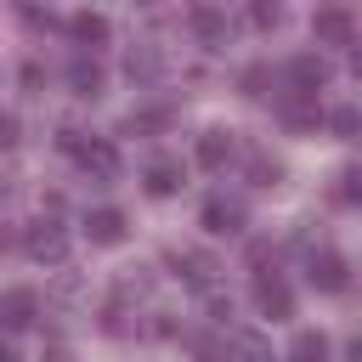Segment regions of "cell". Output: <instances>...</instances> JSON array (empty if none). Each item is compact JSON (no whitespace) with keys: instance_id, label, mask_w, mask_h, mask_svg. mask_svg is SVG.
<instances>
[{"instance_id":"cell-1","label":"cell","mask_w":362,"mask_h":362,"mask_svg":"<svg viewBox=\"0 0 362 362\" xmlns=\"http://www.w3.org/2000/svg\"><path fill=\"white\" fill-rule=\"evenodd\" d=\"M23 249H28L34 260H51V266H57V260L68 255V232H62L57 221H34L28 238H23Z\"/></svg>"},{"instance_id":"cell-2","label":"cell","mask_w":362,"mask_h":362,"mask_svg":"<svg viewBox=\"0 0 362 362\" xmlns=\"http://www.w3.org/2000/svg\"><path fill=\"white\" fill-rule=\"evenodd\" d=\"M62 147H74V153H79V164H85L90 175H102V181H107V175H119V153H113L107 141H79V136L68 130V136H62Z\"/></svg>"},{"instance_id":"cell-3","label":"cell","mask_w":362,"mask_h":362,"mask_svg":"<svg viewBox=\"0 0 362 362\" xmlns=\"http://www.w3.org/2000/svg\"><path fill=\"white\" fill-rule=\"evenodd\" d=\"M311 34H317V40H328V45H351V40H356V23H351V11L322 6V11L311 17Z\"/></svg>"},{"instance_id":"cell-4","label":"cell","mask_w":362,"mask_h":362,"mask_svg":"<svg viewBox=\"0 0 362 362\" xmlns=\"http://www.w3.org/2000/svg\"><path fill=\"white\" fill-rule=\"evenodd\" d=\"M311 283L322 288V294H339L351 277H345V255H334V249H322V255H311Z\"/></svg>"},{"instance_id":"cell-5","label":"cell","mask_w":362,"mask_h":362,"mask_svg":"<svg viewBox=\"0 0 362 362\" xmlns=\"http://www.w3.org/2000/svg\"><path fill=\"white\" fill-rule=\"evenodd\" d=\"M34 311H40L34 288H11V294H0V322H6V328H28Z\"/></svg>"},{"instance_id":"cell-6","label":"cell","mask_w":362,"mask_h":362,"mask_svg":"<svg viewBox=\"0 0 362 362\" xmlns=\"http://www.w3.org/2000/svg\"><path fill=\"white\" fill-rule=\"evenodd\" d=\"M204 226H209V232H226V238H232V232H243V204L209 198V204H204Z\"/></svg>"},{"instance_id":"cell-7","label":"cell","mask_w":362,"mask_h":362,"mask_svg":"<svg viewBox=\"0 0 362 362\" xmlns=\"http://www.w3.org/2000/svg\"><path fill=\"white\" fill-rule=\"evenodd\" d=\"M255 305H260V311H266V317H272V322H277V317H288V311H294V300H288V288H283V283H277V277H260V283H255Z\"/></svg>"},{"instance_id":"cell-8","label":"cell","mask_w":362,"mask_h":362,"mask_svg":"<svg viewBox=\"0 0 362 362\" xmlns=\"http://www.w3.org/2000/svg\"><path fill=\"white\" fill-rule=\"evenodd\" d=\"M85 232H90V243H119L124 238V215L119 209H90L85 215Z\"/></svg>"},{"instance_id":"cell-9","label":"cell","mask_w":362,"mask_h":362,"mask_svg":"<svg viewBox=\"0 0 362 362\" xmlns=\"http://www.w3.org/2000/svg\"><path fill=\"white\" fill-rule=\"evenodd\" d=\"M175 187H181V164H175V158H153V164H147V192H153V198H170Z\"/></svg>"},{"instance_id":"cell-10","label":"cell","mask_w":362,"mask_h":362,"mask_svg":"<svg viewBox=\"0 0 362 362\" xmlns=\"http://www.w3.org/2000/svg\"><path fill=\"white\" fill-rule=\"evenodd\" d=\"M226 345H232V356H238V362H272V345H266L260 334H249V328H232V334H226Z\"/></svg>"},{"instance_id":"cell-11","label":"cell","mask_w":362,"mask_h":362,"mask_svg":"<svg viewBox=\"0 0 362 362\" xmlns=\"http://www.w3.org/2000/svg\"><path fill=\"white\" fill-rule=\"evenodd\" d=\"M288 79H294L300 90H317V85L328 79V62H317V57H294V62H288Z\"/></svg>"},{"instance_id":"cell-12","label":"cell","mask_w":362,"mask_h":362,"mask_svg":"<svg viewBox=\"0 0 362 362\" xmlns=\"http://www.w3.org/2000/svg\"><path fill=\"white\" fill-rule=\"evenodd\" d=\"M226 153H232V136H226V130H209V136L198 141V164H204V170H221Z\"/></svg>"},{"instance_id":"cell-13","label":"cell","mask_w":362,"mask_h":362,"mask_svg":"<svg viewBox=\"0 0 362 362\" xmlns=\"http://www.w3.org/2000/svg\"><path fill=\"white\" fill-rule=\"evenodd\" d=\"M175 266H187V283L192 288H209L215 283V260L209 255H175Z\"/></svg>"},{"instance_id":"cell-14","label":"cell","mask_w":362,"mask_h":362,"mask_svg":"<svg viewBox=\"0 0 362 362\" xmlns=\"http://www.w3.org/2000/svg\"><path fill=\"white\" fill-rule=\"evenodd\" d=\"M68 79H74V90H79V96H102V68H96V62H74V68H68Z\"/></svg>"},{"instance_id":"cell-15","label":"cell","mask_w":362,"mask_h":362,"mask_svg":"<svg viewBox=\"0 0 362 362\" xmlns=\"http://www.w3.org/2000/svg\"><path fill=\"white\" fill-rule=\"evenodd\" d=\"M288 362H328V339L322 334H300L294 351H288Z\"/></svg>"},{"instance_id":"cell-16","label":"cell","mask_w":362,"mask_h":362,"mask_svg":"<svg viewBox=\"0 0 362 362\" xmlns=\"http://www.w3.org/2000/svg\"><path fill=\"white\" fill-rule=\"evenodd\" d=\"M74 34L90 45V40H107V17H96V11H85V17H74Z\"/></svg>"},{"instance_id":"cell-17","label":"cell","mask_w":362,"mask_h":362,"mask_svg":"<svg viewBox=\"0 0 362 362\" xmlns=\"http://www.w3.org/2000/svg\"><path fill=\"white\" fill-rule=\"evenodd\" d=\"M328 124H334L339 136H351V130H356V107H334V113H328Z\"/></svg>"},{"instance_id":"cell-18","label":"cell","mask_w":362,"mask_h":362,"mask_svg":"<svg viewBox=\"0 0 362 362\" xmlns=\"http://www.w3.org/2000/svg\"><path fill=\"white\" fill-rule=\"evenodd\" d=\"M249 17H255V23L266 28V23H277V6H266V0H255V11H249Z\"/></svg>"},{"instance_id":"cell-19","label":"cell","mask_w":362,"mask_h":362,"mask_svg":"<svg viewBox=\"0 0 362 362\" xmlns=\"http://www.w3.org/2000/svg\"><path fill=\"white\" fill-rule=\"evenodd\" d=\"M11 141H17V119H11V113H0V147H11Z\"/></svg>"},{"instance_id":"cell-20","label":"cell","mask_w":362,"mask_h":362,"mask_svg":"<svg viewBox=\"0 0 362 362\" xmlns=\"http://www.w3.org/2000/svg\"><path fill=\"white\" fill-rule=\"evenodd\" d=\"M0 362H17V356H11V351H6V345H0Z\"/></svg>"}]
</instances>
